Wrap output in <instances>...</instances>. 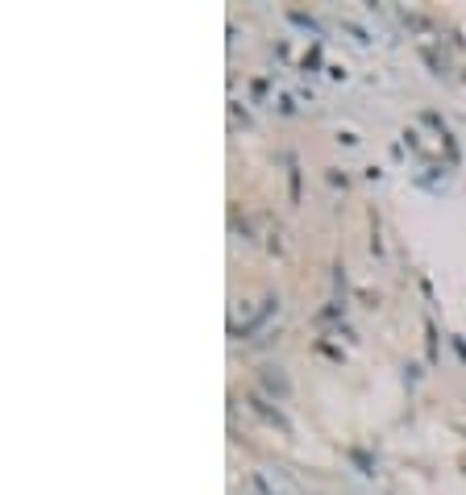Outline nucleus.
<instances>
[{"instance_id": "obj_1", "label": "nucleus", "mask_w": 466, "mask_h": 495, "mask_svg": "<svg viewBox=\"0 0 466 495\" xmlns=\"http://www.w3.org/2000/svg\"><path fill=\"white\" fill-rule=\"evenodd\" d=\"M275 312H279V296H267V300H263V308H258L245 325H229V337H238V342H242V337H250V333H258V329H263Z\"/></svg>"}, {"instance_id": "obj_2", "label": "nucleus", "mask_w": 466, "mask_h": 495, "mask_svg": "<svg viewBox=\"0 0 466 495\" xmlns=\"http://www.w3.org/2000/svg\"><path fill=\"white\" fill-rule=\"evenodd\" d=\"M258 383H263V392H267V396H275V399H288V396H292V379L283 374V367H275V362L258 371Z\"/></svg>"}, {"instance_id": "obj_3", "label": "nucleus", "mask_w": 466, "mask_h": 495, "mask_svg": "<svg viewBox=\"0 0 466 495\" xmlns=\"http://www.w3.org/2000/svg\"><path fill=\"white\" fill-rule=\"evenodd\" d=\"M245 404H250V408H254V412H258V417H263L267 424H275L279 433H292V421H288V417H283V412H279V408H275L267 396H250Z\"/></svg>"}, {"instance_id": "obj_4", "label": "nucleus", "mask_w": 466, "mask_h": 495, "mask_svg": "<svg viewBox=\"0 0 466 495\" xmlns=\"http://www.w3.org/2000/svg\"><path fill=\"white\" fill-rule=\"evenodd\" d=\"M445 179H450V167H425V175H417V188H425V192H442Z\"/></svg>"}, {"instance_id": "obj_5", "label": "nucleus", "mask_w": 466, "mask_h": 495, "mask_svg": "<svg viewBox=\"0 0 466 495\" xmlns=\"http://www.w3.org/2000/svg\"><path fill=\"white\" fill-rule=\"evenodd\" d=\"M283 17H288V21H292V25H300V29H308V34H313V42H325V38H320L325 29H320V21H317V17H313V13H300V9H288Z\"/></svg>"}, {"instance_id": "obj_6", "label": "nucleus", "mask_w": 466, "mask_h": 495, "mask_svg": "<svg viewBox=\"0 0 466 495\" xmlns=\"http://www.w3.org/2000/svg\"><path fill=\"white\" fill-rule=\"evenodd\" d=\"M317 321H320V325H345V304H342V300L325 304V308L317 312Z\"/></svg>"}, {"instance_id": "obj_7", "label": "nucleus", "mask_w": 466, "mask_h": 495, "mask_svg": "<svg viewBox=\"0 0 466 495\" xmlns=\"http://www.w3.org/2000/svg\"><path fill=\"white\" fill-rule=\"evenodd\" d=\"M320 50H325V42H313V46H308V54L300 58V71H304V75H317L320 71Z\"/></svg>"}, {"instance_id": "obj_8", "label": "nucleus", "mask_w": 466, "mask_h": 495, "mask_svg": "<svg viewBox=\"0 0 466 495\" xmlns=\"http://www.w3.org/2000/svg\"><path fill=\"white\" fill-rule=\"evenodd\" d=\"M283 163H288V188H292V204H300V163H295V154H283Z\"/></svg>"}, {"instance_id": "obj_9", "label": "nucleus", "mask_w": 466, "mask_h": 495, "mask_svg": "<svg viewBox=\"0 0 466 495\" xmlns=\"http://www.w3.org/2000/svg\"><path fill=\"white\" fill-rule=\"evenodd\" d=\"M350 462H354V466H358V474H375V458H370L367 449H350Z\"/></svg>"}, {"instance_id": "obj_10", "label": "nucleus", "mask_w": 466, "mask_h": 495, "mask_svg": "<svg viewBox=\"0 0 466 495\" xmlns=\"http://www.w3.org/2000/svg\"><path fill=\"white\" fill-rule=\"evenodd\" d=\"M420 58H425V67L433 75H445V58H437V50L433 46H420Z\"/></svg>"}, {"instance_id": "obj_11", "label": "nucleus", "mask_w": 466, "mask_h": 495, "mask_svg": "<svg viewBox=\"0 0 466 495\" xmlns=\"http://www.w3.org/2000/svg\"><path fill=\"white\" fill-rule=\"evenodd\" d=\"M442 146H445V167H458V158H462V154H458V142H454V133H450V129L442 133Z\"/></svg>"}, {"instance_id": "obj_12", "label": "nucleus", "mask_w": 466, "mask_h": 495, "mask_svg": "<svg viewBox=\"0 0 466 495\" xmlns=\"http://www.w3.org/2000/svg\"><path fill=\"white\" fill-rule=\"evenodd\" d=\"M425 346H429V362H437V325L425 321Z\"/></svg>"}, {"instance_id": "obj_13", "label": "nucleus", "mask_w": 466, "mask_h": 495, "mask_svg": "<svg viewBox=\"0 0 466 495\" xmlns=\"http://www.w3.org/2000/svg\"><path fill=\"white\" fill-rule=\"evenodd\" d=\"M333 292H338V300L345 304V292H350V283H345V267H342V262L333 267Z\"/></svg>"}, {"instance_id": "obj_14", "label": "nucleus", "mask_w": 466, "mask_h": 495, "mask_svg": "<svg viewBox=\"0 0 466 495\" xmlns=\"http://www.w3.org/2000/svg\"><path fill=\"white\" fill-rule=\"evenodd\" d=\"M342 29L350 34V38H358V46H370V42H375L367 29H363V25H354V21H342Z\"/></svg>"}, {"instance_id": "obj_15", "label": "nucleus", "mask_w": 466, "mask_h": 495, "mask_svg": "<svg viewBox=\"0 0 466 495\" xmlns=\"http://www.w3.org/2000/svg\"><path fill=\"white\" fill-rule=\"evenodd\" d=\"M250 487H254V495H275V491H270V483H267V474H263V471H250Z\"/></svg>"}, {"instance_id": "obj_16", "label": "nucleus", "mask_w": 466, "mask_h": 495, "mask_svg": "<svg viewBox=\"0 0 466 495\" xmlns=\"http://www.w3.org/2000/svg\"><path fill=\"white\" fill-rule=\"evenodd\" d=\"M420 121H425V125H433L437 133H445V121H442V113H433V108H425V113H420Z\"/></svg>"}, {"instance_id": "obj_17", "label": "nucleus", "mask_w": 466, "mask_h": 495, "mask_svg": "<svg viewBox=\"0 0 466 495\" xmlns=\"http://www.w3.org/2000/svg\"><path fill=\"white\" fill-rule=\"evenodd\" d=\"M317 349L325 354V358H333V362H342V358H345L342 349H338V346H329V342H317Z\"/></svg>"}, {"instance_id": "obj_18", "label": "nucleus", "mask_w": 466, "mask_h": 495, "mask_svg": "<svg viewBox=\"0 0 466 495\" xmlns=\"http://www.w3.org/2000/svg\"><path fill=\"white\" fill-rule=\"evenodd\" d=\"M283 117H295V96H279V104H275Z\"/></svg>"}, {"instance_id": "obj_19", "label": "nucleus", "mask_w": 466, "mask_h": 495, "mask_svg": "<svg viewBox=\"0 0 466 495\" xmlns=\"http://www.w3.org/2000/svg\"><path fill=\"white\" fill-rule=\"evenodd\" d=\"M229 113H233V117H238V121L245 125V129H250V125H254V121H250V113H245V108H242V104H238V100H233V104H229Z\"/></svg>"}, {"instance_id": "obj_20", "label": "nucleus", "mask_w": 466, "mask_h": 495, "mask_svg": "<svg viewBox=\"0 0 466 495\" xmlns=\"http://www.w3.org/2000/svg\"><path fill=\"white\" fill-rule=\"evenodd\" d=\"M400 138H404V146H408V150H420V133H417V129H404Z\"/></svg>"}, {"instance_id": "obj_21", "label": "nucleus", "mask_w": 466, "mask_h": 495, "mask_svg": "<svg viewBox=\"0 0 466 495\" xmlns=\"http://www.w3.org/2000/svg\"><path fill=\"white\" fill-rule=\"evenodd\" d=\"M338 142H342V146H358V142H363V138H358V133H354V129H342V133H338Z\"/></svg>"}, {"instance_id": "obj_22", "label": "nucleus", "mask_w": 466, "mask_h": 495, "mask_svg": "<svg viewBox=\"0 0 466 495\" xmlns=\"http://www.w3.org/2000/svg\"><path fill=\"white\" fill-rule=\"evenodd\" d=\"M325 179H329L333 188H345V175H342V171H329V175H325Z\"/></svg>"}, {"instance_id": "obj_23", "label": "nucleus", "mask_w": 466, "mask_h": 495, "mask_svg": "<svg viewBox=\"0 0 466 495\" xmlns=\"http://www.w3.org/2000/svg\"><path fill=\"white\" fill-rule=\"evenodd\" d=\"M454 349H458V358L466 362V342H462V337H454Z\"/></svg>"}]
</instances>
